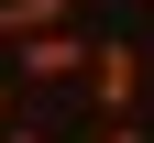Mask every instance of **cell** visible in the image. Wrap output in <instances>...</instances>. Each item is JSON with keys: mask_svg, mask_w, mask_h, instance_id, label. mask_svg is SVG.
I'll return each instance as SVG.
<instances>
[{"mask_svg": "<svg viewBox=\"0 0 154 143\" xmlns=\"http://www.w3.org/2000/svg\"><path fill=\"white\" fill-rule=\"evenodd\" d=\"M11 88H22V77H0V132H11Z\"/></svg>", "mask_w": 154, "mask_h": 143, "instance_id": "obj_4", "label": "cell"}, {"mask_svg": "<svg viewBox=\"0 0 154 143\" xmlns=\"http://www.w3.org/2000/svg\"><path fill=\"white\" fill-rule=\"evenodd\" d=\"M0 143H44V132H33V121H11V132H0Z\"/></svg>", "mask_w": 154, "mask_h": 143, "instance_id": "obj_5", "label": "cell"}, {"mask_svg": "<svg viewBox=\"0 0 154 143\" xmlns=\"http://www.w3.org/2000/svg\"><path fill=\"white\" fill-rule=\"evenodd\" d=\"M88 121H143V55L132 44H99L88 55Z\"/></svg>", "mask_w": 154, "mask_h": 143, "instance_id": "obj_1", "label": "cell"}, {"mask_svg": "<svg viewBox=\"0 0 154 143\" xmlns=\"http://www.w3.org/2000/svg\"><path fill=\"white\" fill-rule=\"evenodd\" d=\"M88 143H154V132H143V121H99Z\"/></svg>", "mask_w": 154, "mask_h": 143, "instance_id": "obj_3", "label": "cell"}, {"mask_svg": "<svg viewBox=\"0 0 154 143\" xmlns=\"http://www.w3.org/2000/svg\"><path fill=\"white\" fill-rule=\"evenodd\" d=\"M88 33H33L22 55H11V77H22V88H88Z\"/></svg>", "mask_w": 154, "mask_h": 143, "instance_id": "obj_2", "label": "cell"}]
</instances>
